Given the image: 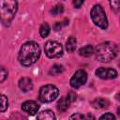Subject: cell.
Instances as JSON below:
<instances>
[{
  "label": "cell",
  "mask_w": 120,
  "mask_h": 120,
  "mask_svg": "<svg viewBox=\"0 0 120 120\" xmlns=\"http://www.w3.org/2000/svg\"><path fill=\"white\" fill-rule=\"evenodd\" d=\"M40 56V47L35 41H27L22 44L20 49L18 59L24 67L35 64Z\"/></svg>",
  "instance_id": "cell-1"
},
{
  "label": "cell",
  "mask_w": 120,
  "mask_h": 120,
  "mask_svg": "<svg viewBox=\"0 0 120 120\" xmlns=\"http://www.w3.org/2000/svg\"><path fill=\"white\" fill-rule=\"evenodd\" d=\"M117 46L112 41H105L98 44L96 48V57L102 63H108L117 55Z\"/></svg>",
  "instance_id": "cell-2"
},
{
  "label": "cell",
  "mask_w": 120,
  "mask_h": 120,
  "mask_svg": "<svg viewBox=\"0 0 120 120\" xmlns=\"http://www.w3.org/2000/svg\"><path fill=\"white\" fill-rule=\"evenodd\" d=\"M18 9L17 0H0L1 21L5 25H8L14 18Z\"/></svg>",
  "instance_id": "cell-3"
},
{
  "label": "cell",
  "mask_w": 120,
  "mask_h": 120,
  "mask_svg": "<svg viewBox=\"0 0 120 120\" xmlns=\"http://www.w3.org/2000/svg\"><path fill=\"white\" fill-rule=\"evenodd\" d=\"M91 19L93 22L101 29H107L108 21L106 17V13L103 8L100 5H95L91 9Z\"/></svg>",
  "instance_id": "cell-4"
},
{
  "label": "cell",
  "mask_w": 120,
  "mask_h": 120,
  "mask_svg": "<svg viewBox=\"0 0 120 120\" xmlns=\"http://www.w3.org/2000/svg\"><path fill=\"white\" fill-rule=\"evenodd\" d=\"M58 95H59V90L55 85L46 84L40 88L38 98L41 102L47 103L55 100Z\"/></svg>",
  "instance_id": "cell-5"
},
{
  "label": "cell",
  "mask_w": 120,
  "mask_h": 120,
  "mask_svg": "<svg viewBox=\"0 0 120 120\" xmlns=\"http://www.w3.org/2000/svg\"><path fill=\"white\" fill-rule=\"evenodd\" d=\"M44 50L49 58H59L63 55V47L61 43L54 40L47 41L44 45Z\"/></svg>",
  "instance_id": "cell-6"
},
{
  "label": "cell",
  "mask_w": 120,
  "mask_h": 120,
  "mask_svg": "<svg viewBox=\"0 0 120 120\" xmlns=\"http://www.w3.org/2000/svg\"><path fill=\"white\" fill-rule=\"evenodd\" d=\"M86 81H87V73L82 69H79L71 77L70 85L73 88H79L82 86L86 82Z\"/></svg>",
  "instance_id": "cell-7"
},
{
  "label": "cell",
  "mask_w": 120,
  "mask_h": 120,
  "mask_svg": "<svg viewBox=\"0 0 120 120\" xmlns=\"http://www.w3.org/2000/svg\"><path fill=\"white\" fill-rule=\"evenodd\" d=\"M96 74L98 77L105 80L114 79L117 77V71L113 68H99L96 70Z\"/></svg>",
  "instance_id": "cell-8"
},
{
  "label": "cell",
  "mask_w": 120,
  "mask_h": 120,
  "mask_svg": "<svg viewBox=\"0 0 120 120\" xmlns=\"http://www.w3.org/2000/svg\"><path fill=\"white\" fill-rule=\"evenodd\" d=\"M38 109H39V106L38 105L37 102H35L33 100H27L22 104V110L31 115L38 112Z\"/></svg>",
  "instance_id": "cell-9"
},
{
  "label": "cell",
  "mask_w": 120,
  "mask_h": 120,
  "mask_svg": "<svg viewBox=\"0 0 120 120\" xmlns=\"http://www.w3.org/2000/svg\"><path fill=\"white\" fill-rule=\"evenodd\" d=\"M19 87L22 91L23 92H28L30 90H32L33 88V82H32V80L28 77H23V78H21L20 81H19Z\"/></svg>",
  "instance_id": "cell-10"
},
{
  "label": "cell",
  "mask_w": 120,
  "mask_h": 120,
  "mask_svg": "<svg viewBox=\"0 0 120 120\" xmlns=\"http://www.w3.org/2000/svg\"><path fill=\"white\" fill-rule=\"evenodd\" d=\"M92 105L96 109H104V108H107L108 107L109 101L106 98H96V99H94L92 101Z\"/></svg>",
  "instance_id": "cell-11"
},
{
  "label": "cell",
  "mask_w": 120,
  "mask_h": 120,
  "mask_svg": "<svg viewBox=\"0 0 120 120\" xmlns=\"http://www.w3.org/2000/svg\"><path fill=\"white\" fill-rule=\"evenodd\" d=\"M70 103H71V101L68 99V97H63L57 102V109L60 112H65L69 107V104Z\"/></svg>",
  "instance_id": "cell-12"
},
{
  "label": "cell",
  "mask_w": 120,
  "mask_h": 120,
  "mask_svg": "<svg viewBox=\"0 0 120 120\" xmlns=\"http://www.w3.org/2000/svg\"><path fill=\"white\" fill-rule=\"evenodd\" d=\"M38 119H40V120H53V119H55V115L52 111L45 110V111H42L41 112H39L38 114Z\"/></svg>",
  "instance_id": "cell-13"
},
{
  "label": "cell",
  "mask_w": 120,
  "mask_h": 120,
  "mask_svg": "<svg viewBox=\"0 0 120 120\" xmlns=\"http://www.w3.org/2000/svg\"><path fill=\"white\" fill-rule=\"evenodd\" d=\"M94 53V48L92 45H86L79 50V54L84 57H89Z\"/></svg>",
  "instance_id": "cell-14"
},
{
  "label": "cell",
  "mask_w": 120,
  "mask_h": 120,
  "mask_svg": "<svg viewBox=\"0 0 120 120\" xmlns=\"http://www.w3.org/2000/svg\"><path fill=\"white\" fill-rule=\"evenodd\" d=\"M76 45H77L76 38L74 37H70L66 42V50L68 51V52H73L76 49Z\"/></svg>",
  "instance_id": "cell-15"
},
{
  "label": "cell",
  "mask_w": 120,
  "mask_h": 120,
  "mask_svg": "<svg viewBox=\"0 0 120 120\" xmlns=\"http://www.w3.org/2000/svg\"><path fill=\"white\" fill-rule=\"evenodd\" d=\"M50 30L51 29H50L49 24L47 22H44V23L41 24V26L39 28V34H40V36L42 38H46L50 34Z\"/></svg>",
  "instance_id": "cell-16"
},
{
  "label": "cell",
  "mask_w": 120,
  "mask_h": 120,
  "mask_svg": "<svg viewBox=\"0 0 120 120\" xmlns=\"http://www.w3.org/2000/svg\"><path fill=\"white\" fill-rule=\"evenodd\" d=\"M64 71V68H63V66H61V65H53L52 67V68L50 69V75H53V76H55V75H58V74H60V73H62Z\"/></svg>",
  "instance_id": "cell-17"
},
{
  "label": "cell",
  "mask_w": 120,
  "mask_h": 120,
  "mask_svg": "<svg viewBox=\"0 0 120 120\" xmlns=\"http://www.w3.org/2000/svg\"><path fill=\"white\" fill-rule=\"evenodd\" d=\"M63 11H64V7L62 5H56L51 10V14L52 16H56V15H59V14H62Z\"/></svg>",
  "instance_id": "cell-18"
},
{
  "label": "cell",
  "mask_w": 120,
  "mask_h": 120,
  "mask_svg": "<svg viewBox=\"0 0 120 120\" xmlns=\"http://www.w3.org/2000/svg\"><path fill=\"white\" fill-rule=\"evenodd\" d=\"M8 107V98L6 96L2 95L1 96V105H0V111L3 112H5Z\"/></svg>",
  "instance_id": "cell-19"
},
{
  "label": "cell",
  "mask_w": 120,
  "mask_h": 120,
  "mask_svg": "<svg viewBox=\"0 0 120 120\" xmlns=\"http://www.w3.org/2000/svg\"><path fill=\"white\" fill-rule=\"evenodd\" d=\"M109 2L112 9L114 11H118L120 9V0H109Z\"/></svg>",
  "instance_id": "cell-20"
},
{
  "label": "cell",
  "mask_w": 120,
  "mask_h": 120,
  "mask_svg": "<svg viewBox=\"0 0 120 120\" xmlns=\"http://www.w3.org/2000/svg\"><path fill=\"white\" fill-rule=\"evenodd\" d=\"M8 77V70H6V68L4 67H1V74H0V82H3L6 78Z\"/></svg>",
  "instance_id": "cell-21"
},
{
  "label": "cell",
  "mask_w": 120,
  "mask_h": 120,
  "mask_svg": "<svg viewBox=\"0 0 120 120\" xmlns=\"http://www.w3.org/2000/svg\"><path fill=\"white\" fill-rule=\"evenodd\" d=\"M99 118L100 119H110V120H112V119H115V116L112 113H111V112H107V113L101 115Z\"/></svg>",
  "instance_id": "cell-22"
},
{
  "label": "cell",
  "mask_w": 120,
  "mask_h": 120,
  "mask_svg": "<svg viewBox=\"0 0 120 120\" xmlns=\"http://www.w3.org/2000/svg\"><path fill=\"white\" fill-rule=\"evenodd\" d=\"M83 2H84V0H73V6H74V8H79L82 7Z\"/></svg>",
  "instance_id": "cell-23"
},
{
  "label": "cell",
  "mask_w": 120,
  "mask_h": 120,
  "mask_svg": "<svg viewBox=\"0 0 120 120\" xmlns=\"http://www.w3.org/2000/svg\"><path fill=\"white\" fill-rule=\"evenodd\" d=\"M84 118V116H83V114H82V113H75V114H73V115H71L70 117H69V119H83Z\"/></svg>",
  "instance_id": "cell-24"
},
{
  "label": "cell",
  "mask_w": 120,
  "mask_h": 120,
  "mask_svg": "<svg viewBox=\"0 0 120 120\" xmlns=\"http://www.w3.org/2000/svg\"><path fill=\"white\" fill-rule=\"evenodd\" d=\"M68 99H69L71 102H73V101L76 99V94H75L74 92H69V93L68 94Z\"/></svg>",
  "instance_id": "cell-25"
},
{
  "label": "cell",
  "mask_w": 120,
  "mask_h": 120,
  "mask_svg": "<svg viewBox=\"0 0 120 120\" xmlns=\"http://www.w3.org/2000/svg\"><path fill=\"white\" fill-rule=\"evenodd\" d=\"M64 25V23L63 22H55V24L53 25V29L55 30V31H59L60 29H61V27Z\"/></svg>",
  "instance_id": "cell-26"
},
{
  "label": "cell",
  "mask_w": 120,
  "mask_h": 120,
  "mask_svg": "<svg viewBox=\"0 0 120 120\" xmlns=\"http://www.w3.org/2000/svg\"><path fill=\"white\" fill-rule=\"evenodd\" d=\"M116 98H117V99H118V100L120 101V92H119V93L117 94V96H116Z\"/></svg>",
  "instance_id": "cell-27"
},
{
  "label": "cell",
  "mask_w": 120,
  "mask_h": 120,
  "mask_svg": "<svg viewBox=\"0 0 120 120\" xmlns=\"http://www.w3.org/2000/svg\"><path fill=\"white\" fill-rule=\"evenodd\" d=\"M117 114H118V115H119V117H120V108L117 110Z\"/></svg>",
  "instance_id": "cell-28"
},
{
  "label": "cell",
  "mask_w": 120,
  "mask_h": 120,
  "mask_svg": "<svg viewBox=\"0 0 120 120\" xmlns=\"http://www.w3.org/2000/svg\"><path fill=\"white\" fill-rule=\"evenodd\" d=\"M119 66H120V63H119Z\"/></svg>",
  "instance_id": "cell-29"
}]
</instances>
